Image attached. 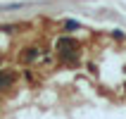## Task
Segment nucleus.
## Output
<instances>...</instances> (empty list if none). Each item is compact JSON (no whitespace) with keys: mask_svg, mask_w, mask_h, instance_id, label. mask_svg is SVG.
Returning a JSON list of instances; mask_svg holds the SVG:
<instances>
[{"mask_svg":"<svg viewBox=\"0 0 126 119\" xmlns=\"http://www.w3.org/2000/svg\"><path fill=\"white\" fill-rule=\"evenodd\" d=\"M55 48H57V57H60L62 64H67V67L79 64V43H76V38L62 36V38H57Z\"/></svg>","mask_w":126,"mask_h":119,"instance_id":"nucleus-1","label":"nucleus"},{"mask_svg":"<svg viewBox=\"0 0 126 119\" xmlns=\"http://www.w3.org/2000/svg\"><path fill=\"white\" fill-rule=\"evenodd\" d=\"M14 71H10V69H0V91L2 88H10V86L14 84Z\"/></svg>","mask_w":126,"mask_h":119,"instance_id":"nucleus-2","label":"nucleus"},{"mask_svg":"<svg viewBox=\"0 0 126 119\" xmlns=\"http://www.w3.org/2000/svg\"><path fill=\"white\" fill-rule=\"evenodd\" d=\"M64 29H69V31H74V29H79V21H74V19L64 21Z\"/></svg>","mask_w":126,"mask_h":119,"instance_id":"nucleus-4","label":"nucleus"},{"mask_svg":"<svg viewBox=\"0 0 126 119\" xmlns=\"http://www.w3.org/2000/svg\"><path fill=\"white\" fill-rule=\"evenodd\" d=\"M38 57H41V50L38 48H26V52H24V60H26V62H33Z\"/></svg>","mask_w":126,"mask_h":119,"instance_id":"nucleus-3","label":"nucleus"}]
</instances>
